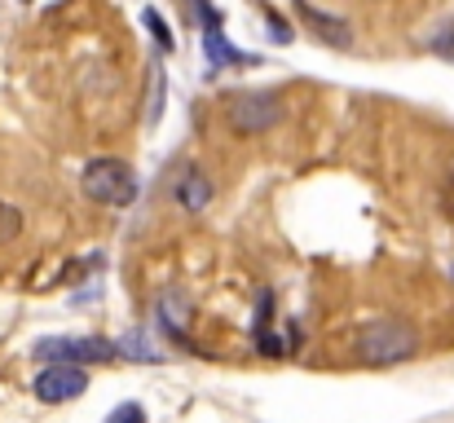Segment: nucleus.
Segmentation results:
<instances>
[{"label":"nucleus","mask_w":454,"mask_h":423,"mask_svg":"<svg viewBox=\"0 0 454 423\" xmlns=\"http://www.w3.org/2000/svg\"><path fill=\"white\" fill-rule=\"evenodd\" d=\"M415 349H419V335L402 317H371L353 335V353L366 366H397V362L415 357Z\"/></svg>","instance_id":"nucleus-1"},{"label":"nucleus","mask_w":454,"mask_h":423,"mask_svg":"<svg viewBox=\"0 0 454 423\" xmlns=\"http://www.w3.org/2000/svg\"><path fill=\"white\" fill-rule=\"evenodd\" d=\"M80 185H84V194H89L93 203H102V208H129V203L137 199V172H133V163H124V159H115V154L93 159V163L84 168Z\"/></svg>","instance_id":"nucleus-2"},{"label":"nucleus","mask_w":454,"mask_h":423,"mask_svg":"<svg viewBox=\"0 0 454 423\" xmlns=\"http://www.w3.org/2000/svg\"><path fill=\"white\" fill-rule=\"evenodd\" d=\"M31 357L40 362H111L115 357V344L111 340H98V335H53V340H40L31 349Z\"/></svg>","instance_id":"nucleus-3"},{"label":"nucleus","mask_w":454,"mask_h":423,"mask_svg":"<svg viewBox=\"0 0 454 423\" xmlns=\"http://www.w3.org/2000/svg\"><path fill=\"white\" fill-rule=\"evenodd\" d=\"M84 388H89V371L75 366V362H49V366L35 375V384H31V393H35L44 406L75 402V397H84Z\"/></svg>","instance_id":"nucleus-4"},{"label":"nucleus","mask_w":454,"mask_h":423,"mask_svg":"<svg viewBox=\"0 0 454 423\" xmlns=\"http://www.w3.org/2000/svg\"><path fill=\"white\" fill-rule=\"evenodd\" d=\"M230 120L239 133H270L274 124H283V98L278 93H243L230 102Z\"/></svg>","instance_id":"nucleus-5"},{"label":"nucleus","mask_w":454,"mask_h":423,"mask_svg":"<svg viewBox=\"0 0 454 423\" xmlns=\"http://www.w3.org/2000/svg\"><path fill=\"white\" fill-rule=\"evenodd\" d=\"M199 18H203V53H207V67L212 71H221V67H239V62H256V53H243V49H234V44H225V35H221V13H216V4L212 0H199Z\"/></svg>","instance_id":"nucleus-6"},{"label":"nucleus","mask_w":454,"mask_h":423,"mask_svg":"<svg viewBox=\"0 0 454 423\" xmlns=\"http://www.w3.org/2000/svg\"><path fill=\"white\" fill-rule=\"evenodd\" d=\"M296 13H301L304 27H313L326 44H335V49H344L353 35H348V22L344 18H331V13H322V9H313L309 0H296Z\"/></svg>","instance_id":"nucleus-7"},{"label":"nucleus","mask_w":454,"mask_h":423,"mask_svg":"<svg viewBox=\"0 0 454 423\" xmlns=\"http://www.w3.org/2000/svg\"><path fill=\"white\" fill-rule=\"evenodd\" d=\"M176 203L185 212H203L212 203V181L199 172V168H185V176L176 181Z\"/></svg>","instance_id":"nucleus-8"},{"label":"nucleus","mask_w":454,"mask_h":423,"mask_svg":"<svg viewBox=\"0 0 454 423\" xmlns=\"http://www.w3.org/2000/svg\"><path fill=\"white\" fill-rule=\"evenodd\" d=\"M18 234H22V212H18L13 203H4V199H0V247H4V243H13Z\"/></svg>","instance_id":"nucleus-9"},{"label":"nucleus","mask_w":454,"mask_h":423,"mask_svg":"<svg viewBox=\"0 0 454 423\" xmlns=\"http://www.w3.org/2000/svg\"><path fill=\"white\" fill-rule=\"evenodd\" d=\"M142 22H146V31L154 35V44H159V49H168V53L176 49V40H172V27L159 18V9H146V13H142Z\"/></svg>","instance_id":"nucleus-10"},{"label":"nucleus","mask_w":454,"mask_h":423,"mask_svg":"<svg viewBox=\"0 0 454 423\" xmlns=\"http://www.w3.org/2000/svg\"><path fill=\"white\" fill-rule=\"evenodd\" d=\"M106 423H146V411H142L137 402H120V406L106 415Z\"/></svg>","instance_id":"nucleus-11"},{"label":"nucleus","mask_w":454,"mask_h":423,"mask_svg":"<svg viewBox=\"0 0 454 423\" xmlns=\"http://www.w3.org/2000/svg\"><path fill=\"white\" fill-rule=\"evenodd\" d=\"M265 22H270V31H274V40H278V44H292V40H296V35H292V27L283 22V13H274L270 4H265Z\"/></svg>","instance_id":"nucleus-12"},{"label":"nucleus","mask_w":454,"mask_h":423,"mask_svg":"<svg viewBox=\"0 0 454 423\" xmlns=\"http://www.w3.org/2000/svg\"><path fill=\"white\" fill-rule=\"evenodd\" d=\"M433 53H437V58H450V62H454V22H450V27H442V31L433 35Z\"/></svg>","instance_id":"nucleus-13"},{"label":"nucleus","mask_w":454,"mask_h":423,"mask_svg":"<svg viewBox=\"0 0 454 423\" xmlns=\"http://www.w3.org/2000/svg\"><path fill=\"white\" fill-rule=\"evenodd\" d=\"M446 212L454 216V176H450V185H446Z\"/></svg>","instance_id":"nucleus-14"}]
</instances>
